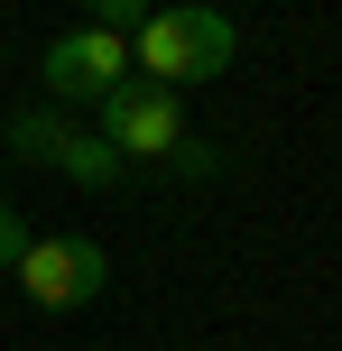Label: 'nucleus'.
I'll list each match as a JSON object with an SVG mask.
<instances>
[{"mask_svg": "<svg viewBox=\"0 0 342 351\" xmlns=\"http://www.w3.org/2000/svg\"><path fill=\"white\" fill-rule=\"evenodd\" d=\"M232 56H241V28L213 0H176V10H148L139 28H130V74H139V84H167V93L232 74Z\"/></svg>", "mask_w": 342, "mask_h": 351, "instance_id": "obj_1", "label": "nucleus"}, {"mask_svg": "<svg viewBox=\"0 0 342 351\" xmlns=\"http://www.w3.org/2000/svg\"><path fill=\"white\" fill-rule=\"evenodd\" d=\"M19 296L28 305H47V315H74V305H93L111 287V250L102 241H84V231H47V241H37L28 231V250H19Z\"/></svg>", "mask_w": 342, "mask_h": 351, "instance_id": "obj_2", "label": "nucleus"}, {"mask_svg": "<svg viewBox=\"0 0 342 351\" xmlns=\"http://www.w3.org/2000/svg\"><path fill=\"white\" fill-rule=\"evenodd\" d=\"M102 139L121 148V158H148L158 167L167 148H185V93H167V84H111L102 93Z\"/></svg>", "mask_w": 342, "mask_h": 351, "instance_id": "obj_3", "label": "nucleus"}, {"mask_svg": "<svg viewBox=\"0 0 342 351\" xmlns=\"http://www.w3.org/2000/svg\"><path fill=\"white\" fill-rule=\"evenodd\" d=\"M111 84H130V37L111 28H65L47 47V93L56 102H102Z\"/></svg>", "mask_w": 342, "mask_h": 351, "instance_id": "obj_4", "label": "nucleus"}, {"mask_svg": "<svg viewBox=\"0 0 342 351\" xmlns=\"http://www.w3.org/2000/svg\"><path fill=\"white\" fill-rule=\"evenodd\" d=\"M56 176H74V185H111V176H121L130 158H121V148H111L102 139V130H65V139H56V158H47Z\"/></svg>", "mask_w": 342, "mask_h": 351, "instance_id": "obj_5", "label": "nucleus"}, {"mask_svg": "<svg viewBox=\"0 0 342 351\" xmlns=\"http://www.w3.org/2000/svg\"><path fill=\"white\" fill-rule=\"evenodd\" d=\"M0 139H10V158L47 167V158H56V139H65V121H56V111H10V130H0Z\"/></svg>", "mask_w": 342, "mask_h": 351, "instance_id": "obj_6", "label": "nucleus"}, {"mask_svg": "<svg viewBox=\"0 0 342 351\" xmlns=\"http://www.w3.org/2000/svg\"><path fill=\"white\" fill-rule=\"evenodd\" d=\"M158 10V0H93V28H111V37H130L139 19Z\"/></svg>", "mask_w": 342, "mask_h": 351, "instance_id": "obj_7", "label": "nucleus"}, {"mask_svg": "<svg viewBox=\"0 0 342 351\" xmlns=\"http://www.w3.org/2000/svg\"><path fill=\"white\" fill-rule=\"evenodd\" d=\"M19 250H28V222H19V213L0 204V268H19Z\"/></svg>", "mask_w": 342, "mask_h": 351, "instance_id": "obj_8", "label": "nucleus"}]
</instances>
